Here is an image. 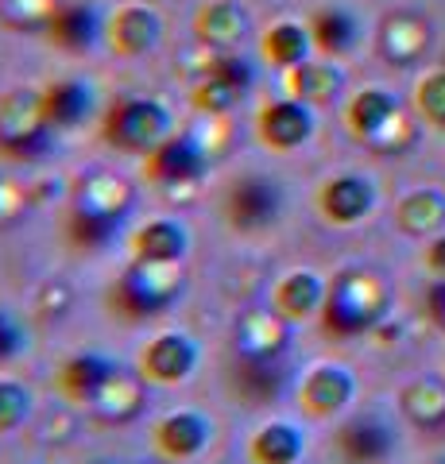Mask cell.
<instances>
[{"label":"cell","mask_w":445,"mask_h":464,"mask_svg":"<svg viewBox=\"0 0 445 464\" xmlns=\"http://www.w3.org/2000/svg\"><path fill=\"white\" fill-rule=\"evenodd\" d=\"M310 39H314V51L322 58H344L356 51L361 43V24L349 8H337V5H325V8H314L310 12Z\"/></svg>","instance_id":"obj_25"},{"label":"cell","mask_w":445,"mask_h":464,"mask_svg":"<svg viewBox=\"0 0 445 464\" xmlns=\"http://www.w3.org/2000/svg\"><path fill=\"white\" fill-rule=\"evenodd\" d=\"M97 464H105V460H97Z\"/></svg>","instance_id":"obj_42"},{"label":"cell","mask_w":445,"mask_h":464,"mask_svg":"<svg viewBox=\"0 0 445 464\" xmlns=\"http://www.w3.org/2000/svg\"><path fill=\"white\" fill-rule=\"evenodd\" d=\"M344 74L334 66V58H306L303 66L286 70V97L303 101L310 109H325L341 97Z\"/></svg>","instance_id":"obj_24"},{"label":"cell","mask_w":445,"mask_h":464,"mask_svg":"<svg viewBox=\"0 0 445 464\" xmlns=\"http://www.w3.org/2000/svg\"><path fill=\"white\" fill-rule=\"evenodd\" d=\"M395 225L407 237H438L445 228V194L441 190H411L395 206Z\"/></svg>","instance_id":"obj_31"},{"label":"cell","mask_w":445,"mask_h":464,"mask_svg":"<svg viewBox=\"0 0 445 464\" xmlns=\"http://www.w3.org/2000/svg\"><path fill=\"white\" fill-rule=\"evenodd\" d=\"M318 213L329 225L349 228L361 225L364 217L376 209V182L364 179V174H334L318 186Z\"/></svg>","instance_id":"obj_14"},{"label":"cell","mask_w":445,"mask_h":464,"mask_svg":"<svg viewBox=\"0 0 445 464\" xmlns=\"http://www.w3.org/2000/svg\"><path fill=\"white\" fill-rule=\"evenodd\" d=\"M260 51L271 66H279V70H295V66H303L310 51H314V39H310V27L306 24H298V20H279V24H271L264 39H260Z\"/></svg>","instance_id":"obj_30"},{"label":"cell","mask_w":445,"mask_h":464,"mask_svg":"<svg viewBox=\"0 0 445 464\" xmlns=\"http://www.w3.org/2000/svg\"><path fill=\"white\" fill-rule=\"evenodd\" d=\"M63 0H0V24L8 32H24V35H43L54 20Z\"/></svg>","instance_id":"obj_33"},{"label":"cell","mask_w":445,"mask_h":464,"mask_svg":"<svg viewBox=\"0 0 445 464\" xmlns=\"http://www.w3.org/2000/svg\"><path fill=\"white\" fill-rule=\"evenodd\" d=\"M112 368L117 364H112L109 356H102V353H74V356L63 360L59 372H54V391H59L66 402L90 411V402L102 395V387L109 383Z\"/></svg>","instance_id":"obj_22"},{"label":"cell","mask_w":445,"mask_h":464,"mask_svg":"<svg viewBox=\"0 0 445 464\" xmlns=\"http://www.w3.org/2000/svg\"><path fill=\"white\" fill-rule=\"evenodd\" d=\"M298 411L306 418H337L353 406L356 399V380L349 368L341 364H318L303 375V383H298Z\"/></svg>","instance_id":"obj_11"},{"label":"cell","mask_w":445,"mask_h":464,"mask_svg":"<svg viewBox=\"0 0 445 464\" xmlns=\"http://www.w3.org/2000/svg\"><path fill=\"white\" fill-rule=\"evenodd\" d=\"M248 8L240 0H206L194 12V43L202 51H237L248 39Z\"/></svg>","instance_id":"obj_18"},{"label":"cell","mask_w":445,"mask_h":464,"mask_svg":"<svg viewBox=\"0 0 445 464\" xmlns=\"http://www.w3.org/2000/svg\"><path fill=\"white\" fill-rule=\"evenodd\" d=\"M163 464H170V460H163Z\"/></svg>","instance_id":"obj_44"},{"label":"cell","mask_w":445,"mask_h":464,"mask_svg":"<svg viewBox=\"0 0 445 464\" xmlns=\"http://www.w3.org/2000/svg\"><path fill=\"white\" fill-rule=\"evenodd\" d=\"M132 209H136V186L124 174L112 170L82 174L66 198V240L78 252L105 248Z\"/></svg>","instance_id":"obj_1"},{"label":"cell","mask_w":445,"mask_h":464,"mask_svg":"<svg viewBox=\"0 0 445 464\" xmlns=\"http://www.w3.org/2000/svg\"><path fill=\"white\" fill-rule=\"evenodd\" d=\"M20 201H24V194L16 190V182H12L8 174H0V221H8V217L20 209Z\"/></svg>","instance_id":"obj_39"},{"label":"cell","mask_w":445,"mask_h":464,"mask_svg":"<svg viewBox=\"0 0 445 464\" xmlns=\"http://www.w3.org/2000/svg\"><path fill=\"white\" fill-rule=\"evenodd\" d=\"M186 290L182 264H143L132 259L109 286V310L121 322H155L163 317Z\"/></svg>","instance_id":"obj_3"},{"label":"cell","mask_w":445,"mask_h":464,"mask_svg":"<svg viewBox=\"0 0 445 464\" xmlns=\"http://www.w3.org/2000/svg\"><path fill=\"white\" fill-rule=\"evenodd\" d=\"M206 66L190 85V105L202 116H225L248 97L256 70L240 51H206Z\"/></svg>","instance_id":"obj_6"},{"label":"cell","mask_w":445,"mask_h":464,"mask_svg":"<svg viewBox=\"0 0 445 464\" xmlns=\"http://www.w3.org/2000/svg\"><path fill=\"white\" fill-rule=\"evenodd\" d=\"M170 136V112L155 97H117L102 112V140L121 155H148Z\"/></svg>","instance_id":"obj_5"},{"label":"cell","mask_w":445,"mask_h":464,"mask_svg":"<svg viewBox=\"0 0 445 464\" xmlns=\"http://www.w3.org/2000/svg\"><path fill=\"white\" fill-rule=\"evenodd\" d=\"M291 348V322L271 310H244L233 325V353L244 360H283Z\"/></svg>","instance_id":"obj_13"},{"label":"cell","mask_w":445,"mask_h":464,"mask_svg":"<svg viewBox=\"0 0 445 464\" xmlns=\"http://www.w3.org/2000/svg\"><path fill=\"white\" fill-rule=\"evenodd\" d=\"M438 464H445V460H438Z\"/></svg>","instance_id":"obj_43"},{"label":"cell","mask_w":445,"mask_h":464,"mask_svg":"<svg viewBox=\"0 0 445 464\" xmlns=\"http://www.w3.org/2000/svg\"><path fill=\"white\" fill-rule=\"evenodd\" d=\"M376 47L383 63L392 66H414L430 51V24L419 12H387L376 32Z\"/></svg>","instance_id":"obj_21"},{"label":"cell","mask_w":445,"mask_h":464,"mask_svg":"<svg viewBox=\"0 0 445 464\" xmlns=\"http://www.w3.org/2000/svg\"><path fill=\"white\" fill-rule=\"evenodd\" d=\"M148 380L128 368H112L109 383L102 387V395L90 402V414L97 426H132L136 418L148 411Z\"/></svg>","instance_id":"obj_16"},{"label":"cell","mask_w":445,"mask_h":464,"mask_svg":"<svg viewBox=\"0 0 445 464\" xmlns=\"http://www.w3.org/2000/svg\"><path fill=\"white\" fill-rule=\"evenodd\" d=\"M54 128L43 116L39 90H5L0 93V159L5 163H39L54 148Z\"/></svg>","instance_id":"obj_4"},{"label":"cell","mask_w":445,"mask_h":464,"mask_svg":"<svg viewBox=\"0 0 445 464\" xmlns=\"http://www.w3.org/2000/svg\"><path fill=\"white\" fill-rule=\"evenodd\" d=\"M414 109H419V116L426 124L445 128V70L419 82V90H414Z\"/></svg>","instance_id":"obj_35"},{"label":"cell","mask_w":445,"mask_h":464,"mask_svg":"<svg viewBox=\"0 0 445 464\" xmlns=\"http://www.w3.org/2000/svg\"><path fill=\"white\" fill-rule=\"evenodd\" d=\"M395 449V430L380 414H353L337 426V453L349 464H383Z\"/></svg>","instance_id":"obj_19"},{"label":"cell","mask_w":445,"mask_h":464,"mask_svg":"<svg viewBox=\"0 0 445 464\" xmlns=\"http://www.w3.org/2000/svg\"><path fill=\"white\" fill-rule=\"evenodd\" d=\"M221 213L225 225L233 232H244V237L267 232L283 213V186L276 179H264V174H244L225 190Z\"/></svg>","instance_id":"obj_8"},{"label":"cell","mask_w":445,"mask_h":464,"mask_svg":"<svg viewBox=\"0 0 445 464\" xmlns=\"http://www.w3.org/2000/svg\"><path fill=\"white\" fill-rule=\"evenodd\" d=\"M27 348V337H24V325L16 322V317L0 314V368L12 364L20 353Z\"/></svg>","instance_id":"obj_37"},{"label":"cell","mask_w":445,"mask_h":464,"mask_svg":"<svg viewBox=\"0 0 445 464\" xmlns=\"http://www.w3.org/2000/svg\"><path fill=\"white\" fill-rule=\"evenodd\" d=\"M325 286L322 275L314 271H291L283 275L271 290V302H276V310L286 317V322H306V317L322 314V302H325Z\"/></svg>","instance_id":"obj_26"},{"label":"cell","mask_w":445,"mask_h":464,"mask_svg":"<svg viewBox=\"0 0 445 464\" xmlns=\"http://www.w3.org/2000/svg\"><path fill=\"white\" fill-rule=\"evenodd\" d=\"M411 143H414V124H411V116L399 109L392 121H387L380 132L368 140V148H372V151H380V155H395V151L411 148Z\"/></svg>","instance_id":"obj_36"},{"label":"cell","mask_w":445,"mask_h":464,"mask_svg":"<svg viewBox=\"0 0 445 464\" xmlns=\"http://www.w3.org/2000/svg\"><path fill=\"white\" fill-rule=\"evenodd\" d=\"M399 411H403L407 422L434 430L445 426V383L426 375V380H411L403 391H399Z\"/></svg>","instance_id":"obj_32"},{"label":"cell","mask_w":445,"mask_h":464,"mask_svg":"<svg viewBox=\"0 0 445 464\" xmlns=\"http://www.w3.org/2000/svg\"><path fill=\"white\" fill-rule=\"evenodd\" d=\"M70 302H74V295H70V286L66 283H47L39 290V314L43 317H63L70 310Z\"/></svg>","instance_id":"obj_38"},{"label":"cell","mask_w":445,"mask_h":464,"mask_svg":"<svg viewBox=\"0 0 445 464\" xmlns=\"http://www.w3.org/2000/svg\"><path fill=\"white\" fill-rule=\"evenodd\" d=\"M136 368L151 387L186 383L198 372V344L186 337V333H170V329L155 333V337L140 348Z\"/></svg>","instance_id":"obj_10"},{"label":"cell","mask_w":445,"mask_h":464,"mask_svg":"<svg viewBox=\"0 0 445 464\" xmlns=\"http://www.w3.org/2000/svg\"><path fill=\"white\" fill-rule=\"evenodd\" d=\"M128 252H132V259H143V264H182L186 252H190V228L175 221V217H155V221L132 232Z\"/></svg>","instance_id":"obj_23"},{"label":"cell","mask_w":445,"mask_h":464,"mask_svg":"<svg viewBox=\"0 0 445 464\" xmlns=\"http://www.w3.org/2000/svg\"><path fill=\"white\" fill-rule=\"evenodd\" d=\"M314 128H318L314 109L295 97L267 101V105L256 112V136H260V143L271 151H298L303 143H310Z\"/></svg>","instance_id":"obj_12"},{"label":"cell","mask_w":445,"mask_h":464,"mask_svg":"<svg viewBox=\"0 0 445 464\" xmlns=\"http://www.w3.org/2000/svg\"><path fill=\"white\" fill-rule=\"evenodd\" d=\"M387 310H392V286H387L383 275L372 267H344L325 286V302L318 317L325 337L353 341L383 325Z\"/></svg>","instance_id":"obj_2"},{"label":"cell","mask_w":445,"mask_h":464,"mask_svg":"<svg viewBox=\"0 0 445 464\" xmlns=\"http://www.w3.org/2000/svg\"><path fill=\"white\" fill-rule=\"evenodd\" d=\"M426 267L434 271L438 279H445V232L430 237V244H426Z\"/></svg>","instance_id":"obj_41"},{"label":"cell","mask_w":445,"mask_h":464,"mask_svg":"<svg viewBox=\"0 0 445 464\" xmlns=\"http://www.w3.org/2000/svg\"><path fill=\"white\" fill-rule=\"evenodd\" d=\"M32 418V391L20 380H0V438L16 433Z\"/></svg>","instance_id":"obj_34"},{"label":"cell","mask_w":445,"mask_h":464,"mask_svg":"<svg viewBox=\"0 0 445 464\" xmlns=\"http://www.w3.org/2000/svg\"><path fill=\"white\" fill-rule=\"evenodd\" d=\"M303 453H306V438L291 422H267L248 438L252 464H298Z\"/></svg>","instance_id":"obj_29"},{"label":"cell","mask_w":445,"mask_h":464,"mask_svg":"<svg viewBox=\"0 0 445 464\" xmlns=\"http://www.w3.org/2000/svg\"><path fill=\"white\" fill-rule=\"evenodd\" d=\"M209 167V148L190 132H170L143 155V179L160 190H186V186L202 182Z\"/></svg>","instance_id":"obj_7"},{"label":"cell","mask_w":445,"mask_h":464,"mask_svg":"<svg viewBox=\"0 0 445 464\" xmlns=\"http://www.w3.org/2000/svg\"><path fill=\"white\" fill-rule=\"evenodd\" d=\"M39 101H43V116H47V124L54 132H74V128H82L97 109L93 85L82 82V78H59V82L43 85Z\"/></svg>","instance_id":"obj_20"},{"label":"cell","mask_w":445,"mask_h":464,"mask_svg":"<svg viewBox=\"0 0 445 464\" xmlns=\"http://www.w3.org/2000/svg\"><path fill=\"white\" fill-rule=\"evenodd\" d=\"M228 380H233V391L248 402H271L279 399V391L286 383V368L283 360H244L237 356L233 368H228Z\"/></svg>","instance_id":"obj_28"},{"label":"cell","mask_w":445,"mask_h":464,"mask_svg":"<svg viewBox=\"0 0 445 464\" xmlns=\"http://www.w3.org/2000/svg\"><path fill=\"white\" fill-rule=\"evenodd\" d=\"M426 314L434 317V325L445 333V279L430 286V295H426Z\"/></svg>","instance_id":"obj_40"},{"label":"cell","mask_w":445,"mask_h":464,"mask_svg":"<svg viewBox=\"0 0 445 464\" xmlns=\"http://www.w3.org/2000/svg\"><path fill=\"white\" fill-rule=\"evenodd\" d=\"M209 438H213V430L206 422V414H198V411H175L151 426L155 457L170 464H190L194 457H202Z\"/></svg>","instance_id":"obj_15"},{"label":"cell","mask_w":445,"mask_h":464,"mask_svg":"<svg viewBox=\"0 0 445 464\" xmlns=\"http://www.w3.org/2000/svg\"><path fill=\"white\" fill-rule=\"evenodd\" d=\"M43 39L63 54H90L97 43H105V16L85 0H63Z\"/></svg>","instance_id":"obj_17"},{"label":"cell","mask_w":445,"mask_h":464,"mask_svg":"<svg viewBox=\"0 0 445 464\" xmlns=\"http://www.w3.org/2000/svg\"><path fill=\"white\" fill-rule=\"evenodd\" d=\"M163 43V16L151 5L128 0L105 16V47L112 58H143Z\"/></svg>","instance_id":"obj_9"},{"label":"cell","mask_w":445,"mask_h":464,"mask_svg":"<svg viewBox=\"0 0 445 464\" xmlns=\"http://www.w3.org/2000/svg\"><path fill=\"white\" fill-rule=\"evenodd\" d=\"M395 112H399L395 93L380 90V85H368V90L353 93L349 105H344V128H349V132L361 140V143H368L387 121H392Z\"/></svg>","instance_id":"obj_27"}]
</instances>
